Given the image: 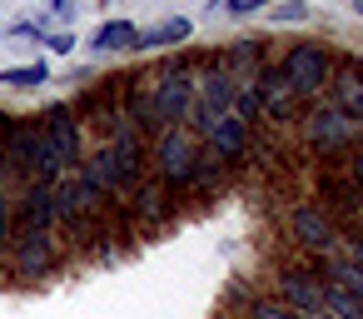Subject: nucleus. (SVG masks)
<instances>
[{
  "label": "nucleus",
  "instance_id": "f3484780",
  "mask_svg": "<svg viewBox=\"0 0 363 319\" xmlns=\"http://www.w3.org/2000/svg\"><path fill=\"white\" fill-rule=\"evenodd\" d=\"M135 40H140L135 21H105L90 45H95V50H135Z\"/></svg>",
  "mask_w": 363,
  "mask_h": 319
},
{
  "label": "nucleus",
  "instance_id": "393cba45",
  "mask_svg": "<svg viewBox=\"0 0 363 319\" xmlns=\"http://www.w3.org/2000/svg\"><path fill=\"white\" fill-rule=\"evenodd\" d=\"M45 45H50L55 55H70V50H75V36H65V31H60V36H45Z\"/></svg>",
  "mask_w": 363,
  "mask_h": 319
},
{
  "label": "nucleus",
  "instance_id": "5701e85b",
  "mask_svg": "<svg viewBox=\"0 0 363 319\" xmlns=\"http://www.w3.org/2000/svg\"><path fill=\"white\" fill-rule=\"evenodd\" d=\"M11 234H16V205H11L6 190H0V249L11 244Z\"/></svg>",
  "mask_w": 363,
  "mask_h": 319
},
{
  "label": "nucleus",
  "instance_id": "7c9ffc66",
  "mask_svg": "<svg viewBox=\"0 0 363 319\" xmlns=\"http://www.w3.org/2000/svg\"><path fill=\"white\" fill-rule=\"evenodd\" d=\"M358 16H363V0H358Z\"/></svg>",
  "mask_w": 363,
  "mask_h": 319
},
{
  "label": "nucleus",
  "instance_id": "f03ea898",
  "mask_svg": "<svg viewBox=\"0 0 363 319\" xmlns=\"http://www.w3.org/2000/svg\"><path fill=\"white\" fill-rule=\"evenodd\" d=\"M55 220H60V229H70L75 239H90V229L100 225V190H95L80 170H70V175L55 185Z\"/></svg>",
  "mask_w": 363,
  "mask_h": 319
},
{
  "label": "nucleus",
  "instance_id": "9b49d317",
  "mask_svg": "<svg viewBox=\"0 0 363 319\" xmlns=\"http://www.w3.org/2000/svg\"><path fill=\"white\" fill-rule=\"evenodd\" d=\"M16 225L21 229H55L60 220H55V185H26V195H21V205H16Z\"/></svg>",
  "mask_w": 363,
  "mask_h": 319
},
{
  "label": "nucleus",
  "instance_id": "dca6fc26",
  "mask_svg": "<svg viewBox=\"0 0 363 319\" xmlns=\"http://www.w3.org/2000/svg\"><path fill=\"white\" fill-rule=\"evenodd\" d=\"M189 21L184 16H174V21H160V26H150V31H140V40H135V50H160V45H179V40H189Z\"/></svg>",
  "mask_w": 363,
  "mask_h": 319
},
{
  "label": "nucleus",
  "instance_id": "f8f14e48",
  "mask_svg": "<svg viewBox=\"0 0 363 319\" xmlns=\"http://www.w3.org/2000/svg\"><path fill=\"white\" fill-rule=\"evenodd\" d=\"M333 105L353 125H363V60H343L338 65V75H333Z\"/></svg>",
  "mask_w": 363,
  "mask_h": 319
},
{
  "label": "nucleus",
  "instance_id": "cd10ccee",
  "mask_svg": "<svg viewBox=\"0 0 363 319\" xmlns=\"http://www.w3.org/2000/svg\"><path fill=\"white\" fill-rule=\"evenodd\" d=\"M348 259H353V264H363V234H353V239H348Z\"/></svg>",
  "mask_w": 363,
  "mask_h": 319
},
{
  "label": "nucleus",
  "instance_id": "b1692460",
  "mask_svg": "<svg viewBox=\"0 0 363 319\" xmlns=\"http://www.w3.org/2000/svg\"><path fill=\"white\" fill-rule=\"evenodd\" d=\"M224 11L229 16H254V11H264V0H224Z\"/></svg>",
  "mask_w": 363,
  "mask_h": 319
},
{
  "label": "nucleus",
  "instance_id": "a211bd4d",
  "mask_svg": "<svg viewBox=\"0 0 363 319\" xmlns=\"http://www.w3.org/2000/svg\"><path fill=\"white\" fill-rule=\"evenodd\" d=\"M323 314H333V319H363V299H353V294H343L338 284L323 279Z\"/></svg>",
  "mask_w": 363,
  "mask_h": 319
},
{
  "label": "nucleus",
  "instance_id": "6e6552de",
  "mask_svg": "<svg viewBox=\"0 0 363 319\" xmlns=\"http://www.w3.org/2000/svg\"><path fill=\"white\" fill-rule=\"evenodd\" d=\"M274 299L289 304L294 314H318V309H323V279H318L313 269H279Z\"/></svg>",
  "mask_w": 363,
  "mask_h": 319
},
{
  "label": "nucleus",
  "instance_id": "4468645a",
  "mask_svg": "<svg viewBox=\"0 0 363 319\" xmlns=\"http://www.w3.org/2000/svg\"><path fill=\"white\" fill-rule=\"evenodd\" d=\"M130 210H135L145 225H160V220H169V210H174V200H169V185H164V180H140V185H135V195H130Z\"/></svg>",
  "mask_w": 363,
  "mask_h": 319
},
{
  "label": "nucleus",
  "instance_id": "bb28decb",
  "mask_svg": "<svg viewBox=\"0 0 363 319\" xmlns=\"http://www.w3.org/2000/svg\"><path fill=\"white\" fill-rule=\"evenodd\" d=\"M348 175H353V185L363 190V150H353V160H348Z\"/></svg>",
  "mask_w": 363,
  "mask_h": 319
},
{
  "label": "nucleus",
  "instance_id": "c85d7f7f",
  "mask_svg": "<svg viewBox=\"0 0 363 319\" xmlns=\"http://www.w3.org/2000/svg\"><path fill=\"white\" fill-rule=\"evenodd\" d=\"M55 11H60V16H70V11H75V0H55Z\"/></svg>",
  "mask_w": 363,
  "mask_h": 319
},
{
  "label": "nucleus",
  "instance_id": "6ab92c4d",
  "mask_svg": "<svg viewBox=\"0 0 363 319\" xmlns=\"http://www.w3.org/2000/svg\"><path fill=\"white\" fill-rule=\"evenodd\" d=\"M0 80H6L11 90H40V85L50 80V70H45V65L35 60V65H11V70L0 75Z\"/></svg>",
  "mask_w": 363,
  "mask_h": 319
},
{
  "label": "nucleus",
  "instance_id": "0eeeda50",
  "mask_svg": "<svg viewBox=\"0 0 363 319\" xmlns=\"http://www.w3.org/2000/svg\"><path fill=\"white\" fill-rule=\"evenodd\" d=\"M80 175L100 190V200H115V205H130V180L120 175V165H115V150L110 145H95L85 160H80Z\"/></svg>",
  "mask_w": 363,
  "mask_h": 319
},
{
  "label": "nucleus",
  "instance_id": "f257e3e1",
  "mask_svg": "<svg viewBox=\"0 0 363 319\" xmlns=\"http://www.w3.org/2000/svg\"><path fill=\"white\" fill-rule=\"evenodd\" d=\"M194 160H199V140H194L184 125H174V130H160V135H155L150 170H155V180H164L169 190H174V185H179V190H189V180H194Z\"/></svg>",
  "mask_w": 363,
  "mask_h": 319
},
{
  "label": "nucleus",
  "instance_id": "9d476101",
  "mask_svg": "<svg viewBox=\"0 0 363 319\" xmlns=\"http://www.w3.org/2000/svg\"><path fill=\"white\" fill-rule=\"evenodd\" d=\"M289 234H294L303 249H318V254H333V244H338V225H333L318 205H298V210L289 215Z\"/></svg>",
  "mask_w": 363,
  "mask_h": 319
},
{
  "label": "nucleus",
  "instance_id": "4be33fe9",
  "mask_svg": "<svg viewBox=\"0 0 363 319\" xmlns=\"http://www.w3.org/2000/svg\"><path fill=\"white\" fill-rule=\"evenodd\" d=\"M259 55H264V50H259V40H254V45H249V40H239V45H229L224 65H254V70H259Z\"/></svg>",
  "mask_w": 363,
  "mask_h": 319
},
{
  "label": "nucleus",
  "instance_id": "412c9836",
  "mask_svg": "<svg viewBox=\"0 0 363 319\" xmlns=\"http://www.w3.org/2000/svg\"><path fill=\"white\" fill-rule=\"evenodd\" d=\"M249 319H303V314H294L279 299H249Z\"/></svg>",
  "mask_w": 363,
  "mask_h": 319
},
{
  "label": "nucleus",
  "instance_id": "ddd939ff",
  "mask_svg": "<svg viewBox=\"0 0 363 319\" xmlns=\"http://www.w3.org/2000/svg\"><path fill=\"white\" fill-rule=\"evenodd\" d=\"M204 145H209L219 160H239V155L249 150V120H239V115H219L214 130L204 135Z\"/></svg>",
  "mask_w": 363,
  "mask_h": 319
},
{
  "label": "nucleus",
  "instance_id": "39448f33",
  "mask_svg": "<svg viewBox=\"0 0 363 319\" xmlns=\"http://www.w3.org/2000/svg\"><path fill=\"white\" fill-rule=\"evenodd\" d=\"M303 130H308V145H313L318 155H338V150H348V145L358 140V125H353L338 105L313 110V115L303 120Z\"/></svg>",
  "mask_w": 363,
  "mask_h": 319
},
{
  "label": "nucleus",
  "instance_id": "aec40b11",
  "mask_svg": "<svg viewBox=\"0 0 363 319\" xmlns=\"http://www.w3.org/2000/svg\"><path fill=\"white\" fill-rule=\"evenodd\" d=\"M224 180V160L209 150V145H199V160H194V180L189 185H204V190H214Z\"/></svg>",
  "mask_w": 363,
  "mask_h": 319
},
{
  "label": "nucleus",
  "instance_id": "7ed1b4c3",
  "mask_svg": "<svg viewBox=\"0 0 363 319\" xmlns=\"http://www.w3.org/2000/svg\"><path fill=\"white\" fill-rule=\"evenodd\" d=\"M55 264H60L55 229H21V234H11V244H6V269H11L16 279H45Z\"/></svg>",
  "mask_w": 363,
  "mask_h": 319
},
{
  "label": "nucleus",
  "instance_id": "423d86ee",
  "mask_svg": "<svg viewBox=\"0 0 363 319\" xmlns=\"http://www.w3.org/2000/svg\"><path fill=\"white\" fill-rule=\"evenodd\" d=\"M40 130H45V140L60 150V160H65V175L70 170H80V160H85V145H80V120H75V105H50L40 120H35Z\"/></svg>",
  "mask_w": 363,
  "mask_h": 319
},
{
  "label": "nucleus",
  "instance_id": "20e7f679",
  "mask_svg": "<svg viewBox=\"0 0 363 319\" xmlns=\"http://www.w3.org/2000/svg\"><path fill=\"white\" fill-rule=\"evenodd\" d=\"M284 80L294 85V95L298 100H308V95H318L328 80H333V55L323 50V45H313V40H303V45H294L289 55H284Z\"/></svg>",
  "mask_w": 363,
  "mask_h": 319
},
{
  "label": "nucleus",
  "instance_id": "2eb2a0df",
  "mask_svg": "<svg viewBox=\"0 0 363 319\" xmlns=\"http://www.w3.org/2000/svg\"><path fill=\"white\" fill-rule=\"evenodd\" d=\"M318 279H328V284H338L343 294L363 299V264H353L348 254H323V274H318Z\"/></svg>",
  "mask_w": 363,
  "mask_h": 319
},
{
  "label": "nucleus",
  "instance_id": "c756f323",
  "mask_svg": "<svg viewBox=\"0 0 363 319\" xmlns=\"http://www.w3.org/2000/svg\"><path fill=\"white\" fill-rule=\"evenodd\" d=\"M303 319H333V314H323V309H318V314H303Z\"/></svg>",
  "mask_w": 363,
  "mask_h": 319
},
{
  "label": "nucleus",
  "instance_id": "1a4fd4ad",
  "mask_svg": "<svg viewBox=\"0 0 363 319\" xmlns=\"http://www.w3.org/2000/svg\"><path fill=\"white\" fill-rule=\"evenodd\" d=\"M249 80H254V95H259V110H264V115H274V120H294L298 95H294V85L284 80L279 65H259Z\"/></svg>",
  "mask_w": 363,
  "mask_h": 319
},
{
  "label": "nucleus",
  "instance_id": "a878e982",
  "mask_svg": "<svg viewBox=\"0 0 363 319\" xmlns=\"http://www.w3.org/2000/svg\"><path fill=\"white\" fill-rule=\"evenodd\" d=\"M274 21H303V0H294V6H279Z\"/></svg>",
  "mask_w": 363,
  "mask_h": 319
}]
</instances>
